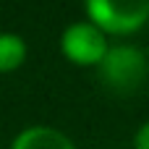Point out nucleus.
<instances>
[{"instance_id":"obj_1","label":"nucleus","mask_w":149,"mask_h":149,"mask_svg":"<svg viewBox=\"0 0 149 149\" xmlns=\"http://www.w3.org/2000/svg\"><path fill=\"white\" fill-rule=\"evenodd\" d=\"M97 76L110 92H136L149 76V58L136 45H110L107 55L97 65Z\"/></svg>"},{"instance_id":"obj_2","label":"nucleus","mask_w":149,"mask_h":149,"mask_svg":"<svg viewBox=\"0 0 149 149\" xmlns=\"http://www.w3.org/2000/svg\"><path fill=\"white\" fill-rule=\"evenodd\" d=\"M84 13L105 37H123L149 24V0H89Z\"/></svg>"},{"instance_id":"obj_3","label":"nucleus","mask_w":149,"mask_h":149,"mask_svg":"<svg viewBox=\"0 0 149 149\" xmlns=\"http://www.w3.org/2000/svg\"><path fill=\"white\" fill-rule=\"evenodd\" d=\"M110 42L92 21H73L60 34V52L81 68H97L107 55Z\"/></svg>"},{"instance_id":"obj_4","label":"nucleus","mask_w":149,"mask_h":149,"mask_svg":"<svg viewBox=\"0 0 149 149\" xmlns=\"http://www.w3.org/2000/svg\"><path fill=\"white\" fill-rule=\"evenodd\" d=\"M10 149H76V144H73L71 136L63 134L60 128L37 123V126L21 128V131L13 136Z\"/></svg>"},{"instance_id":"obj_5","label":"nucleus","mask_w":149,"mask_h":149,"mask_svg":"<svg viewBox=\"0 0 149 149\" xmlns=\"http://www.w3.org/2000/svg\"><path fill=\"white\" fill-rule=\"evenodd\" d=\"M26 39L16 31H0V73H13L26 63Z\"/></svg>"},{"instance_id":"obj_6","label":"nucleus","mask_w":149,"mask_h":149,"mask_svg":"<svg viewBox=\"0 0 149 149\" xmlns=\"http://www.w3.org/2000/svg\"><path fill=\"white\" fill-rule=\"evenodd\" d=\"M134 149H149V120L139 126V131L134 136Z\"/></svg>"}]
</instances>
